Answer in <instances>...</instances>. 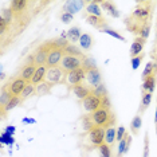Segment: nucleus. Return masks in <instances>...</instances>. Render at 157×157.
<instances>
[{
	"label": "nucleus",
	"mask_w": 157,
	"mask_h": 157,
	"mask_svg": "<svg viewBox=\"0 0 157 157\" xmlns=\"http://www.w3.org/2000/svg\"><path fill=\"white\" fill-rule=\"evenodd\" d=\"M63 54H65V55H70V56H78V58H83L81 50L78 48L75 44H73V43H70L66 48H63Z\"/></svg>",
	"instance_id": "nucleus-22"
},
{
	"label": "nucleus",
	"mask_w": 157,
	"mask_h": 157,
	"mask_svg": "<svg viewBox=\"0 0 157 157\" xmlns=\"http://www.w3.org/2000/svg\"><path fill=\"white\" fill-rule=\"evenodd\" d=\"M93 122H94L95 126L98 128H112L114 124H116V117H114V113L110 110L109 108H99L98 110H95L94 113L90 114Z\"/></svg>",
	"instance_id": "nucleus-1"
},
{
	"label": "nucleus",
	"mask_w": 157,
	"mask_h": 157,
	"mask_svg": "<svg viewBox=\"0 0 157 157\" xmlns=\"http://www.w3.org/2000/svg\"><path fill=\"white\" fill-rule=\"evenodd\" d=\"M99 151V157H112V149H110V145H108L106 142H103L101 146H98Z\"/></svg>",
	"instance_id": "nucleus-33"
},
{
	"label": "nucleus",
	"mask_w": 157,
	"mask_h": 157,
	"mask_svg": "<svg viewBox=\"0 0 157 157\" xmlns=\"http://www.w3.org/2000/svg\"><path fill=\"white\" fill-rule=\"evenodd\" d=\"M35 93H36V87L30 82V83H27L26 89H24L23 93H22V99H26L28 97H31V95H34Z\"/></svg>",
	"instance_id": "nucleus-32"
},
{
	"label": "nucleus",
	"mask_w": 157,
	"mask_h": 157,
	"mask_svg": "<svg viewBox=\"0 0 157 157\" xmlns=\"http://www.w3.org/2000/svg\"><path fill=\"white\" fill-rule=\"evenodd\" d=\"M101 103H102V98H99L94 94H90L89 97H86L83 101H82V106H83L85 112L91 114V113H94L95 110H98L101 108Z\"/></svg>",
	"instance_id": "nucleus-7"
},
{
	"label": "nucleus",
	"mask_w": 157,
	"mask_h": 157,
	"mask_svg": "<svg viewBox=\"0 0 157 157\" xmlns=\"http://www.w3.org/2000/svg\"><path fill=\"white\" fill-rule=\"evenodd\" d=\"M155 124L157 125V108H156V114H155Z\"/></svg>",
	"instance_id": "nucleus-47"
},
{
	"label": "nucleus",
	"mask_w": 157,
	"mask_h": 157,
	"mask_svg": "<svg viewBox=\"0 0 157 157\" xmlns=\"http://www.w3.org/2000/svg\"><path fill=\"white\" fill-rule=\"evenodd\" d=\"M105 132L106 129L98 126H95L94 129L87 132V141L91 144L93 148H98L105 142Z\"/></svg>",
	"instance_id": "nucleus-3"
},
{
	"label": "nucleus",
	"mask_w": 157,
	"mask_h": 157,
	"mask_svg": "<svg viewBox=\"0 0 157 157\" xmlns=\"http://www.w3.org/2000/svg\"><path fill=\"white\" fill-rule=\"evenodd\" d=\"M99 6H101L112 17H118L120 16V12L117 11L116 6H114L112 2H99Z\"/></svg>",
	"instance_id": "nucleus-21"
},
{
	"label": "nucleus",
	"mask_w": 157,
	"mask_h": 157,
	"mask_svg": "<svg viewBox=\"0 0 157 157\" xmlns=\"http://www.w3.org/2000/svg\"><path fill=\"white\" fill-rule=\"evenodd\" d=\"M125 134H126V130H125V126H124V125H121V126H118V129H117V140H118V141L124 140Z\"/></svg>",
	"instance_id": "nucleus-41"
},
{
	"label": "nucleus",
	"mask_w": 157,
	"mask_h": 157,
	"mask_svg": "<svg viewBox=\"0 0 157 157\" xmlns=\"http://www.w3.org/2000/svg\"><path fill=\"white\" fill-rule=\"evenodd\" d=\"M13 97L12 93L10 91V83L4 85L2 87V94H0V112H2V117L4 114V108L7 106V103L11 101V98Z\"/></svg>",
	"instance_id": "nucleus-12"
},
{
	"label": "nucleus",
	"mask_w": 157,
	"mask_h": 157,
	"mask_svg": "<svg viewBox=\"0 0 157 157\" xmlns=\"http://www.w3.org/2000/svg\"><path fill=\"white\" fill-rule=\"evenodd\" d=\"M82 122H83V129L87 130V132H90L91 129H94L95 128V125H94V122H93L90 114H89V116H85L83 120H82Z\"/></svg>",
	"instance_id": "nucleus-35"
},
{
	"label": "nucleus",
	"mask_w": 157,
	"mask_h": 157,
	"mask_svg": "<svg viewBox=\"0 0 157 157\" xmlns=\"http://www.w3.org/2000/svg\"><path fill=\"white\" fill-rule=\"evenodd\" d=\"M28 3L26 2V0H13V2L11 3V10L15 13H20L22 11H24L26 10Z\"/></svg>",
	"instance_id": "nucleus-24"
},
{
	"label": "nucleus",
	"mask_w": 157,
	"mask_h": 157,
	"mask_svg": "<svg viewBox=\"0 0 157 157\" xmlns=\"http://www.w3.org/2000/svg\"><path fill=\"white\" fill-rule=\"evenodd\" d=\"M7 133H8V134H12V133H13V126H8V129H7Z\"/></svg>",
	"instance_id": "nucleus-45"
},
{
	"label": "nucleus",
	"mask_w": 157,
	"mask_h": 157,
	"mask_svg": "<svg viewBox=\"0 0 157 157\" xmlns=\"http://www.w3.org/2000/svg\"><path fill=\"white\" fill-rule=\"evenodd\" d=\"M144 157H149V141H148V134L145 136V141H144Z\"/></svg>",
	"instance_id": "nucleus-43"
},
{
	"label": "nucleus",
	"mask_w": 157,
	"mask_h": 157,
	"mask_svg": "<svg viewBox=\"0 0 157 157\" xmlns=\"http://www.w3.org/2000/svg\"><path fill=\"white\" fill-rule=\"evenodd\" d=\"M12 10L11 8H3V11H2V19H4L7 23L10 24V22H11V19H12Z\"/></svg>",
	"instance_id": "nucleus-38"
},
{
	"label": "nucleus",
	"mask_w": 157,
	"mask_h": 157,
	"mask_svg": "<svg viewBox=\"0 0 157 157\" xmlns=\"http://www.w3.org/2000/svg\"><path fill=\"white\" fill-rule=\"evenodd\" d=\"M145 39H142V38H136L134 39V42L132 43V47H130V56L132 58H134V56H138L142 52V48H144V46H145Z\"/></svg>",
	"instance_id": "nucleus-16"
},
{
	"label": "nucleus",
	"mask_w": 157,
	"mask_h": 157,
	"mask_svg": "<svg viewBox=\"0 0 157 157\" xmlns=\"http://www.w3.org/2000/svg\"><path fill=\"white\" fill-rule=\"evenodd\" d=\"M85 79H86V70H85L83 67H79V69L67 73V83H69L71 87L77 86V85H81Z\"/></svg>",
	"instance_id": "nucleus-6"
},
{
	"label": "nucleus",
	"mask_w": 157,
	"mask_h": 157,
	"mask_svg": "<svg viewBox=\"0 0 157 157\" xmlns=\"http://www.w3.org/2000/svg\"><path fill=\"white\" fill-rule=\"evenodd\" d=\"M73 89V93H74V95H75L77 98H79L83 101L86 97H89V95L91 94V89L90 87H87V86H83V85H77V86H74V87H71Z\"/></svg>",
	"instance_id": "nucleus-18"
},
{
	"label": "nucleus",
	"mask_w": 157,
	"mask_h": 157,
	"mask_svg": "<svg viewBox=\"0 0 157 157\" xmlns=\"http://www.w3.org/2000/svg\"><path fill=\"white\" fill-rule=\"evenodd\" d=\"M65 71L62 70V67H51V69L47 70V75H46V82H48V83H51L52 86L56 83H59V82L65 81Z\"/></svg>",
	"instance_id": "nucleus-5"
},
{
	"label": "nucleus",
	"mask_w": 157,
	"mask_h": 157,
	"mask_svg": "<svg viewBox=\"0 0 157 157\" xmlns=\"http://www.w3.org/2000/svg\"><path fill=\"white\" fill-rule=\"evenodd\" d=\"M142 58H144V55H142V54H140L138 56H134V58H132V69H133V70H137L138 66L141 65Z\"/></svg>",
	"instance_id": "nucleus-40"
},
{
	"label": "nucleus",
	"mask_w": 157,
	"mask_h": 157,
	"mask_svg": "<svg viewBox=\"0 0 157 157\" xmlns=\"http://www.w3.org/2000/svg\"><path fill=\"white\" fill-rule=\"evenodd\" d=\"M23 122H24V124H34L35 121H34V120H24Z\"/></svg>",
	"instance_id": "nucleus-46"
},
{
	"label": "nucleus",
	"mask_w": 157,
	"mask_h": 157,
	"mask_svg": "<svg viewBox=\"0 0 157 157\" xmlns=\"http://www.w3.org/2000/svg\"><path fill=\"white\" fill-rule=\"evenodd\" d=\"M47 66H39L36 71H35V75L33 78V81H31V83L33 85H36V83H42V82H44L43 79H46V75H47Z\"/></svg>",
	"instance_id": "nucleus-19"
},
{
	"label": "nucleus",
	"mask_w": 157,
	"mask_h": 157,
	"mask_svg": "<svg viewBox=\"0 0 157 157\" xmlns=\"http://www.w3.org/2000/svg\"><path fill=\"white\" fill-rule=\"evenodd\" d=\"M132 144V136L129 133L125 134L124 140L120 141V145H118V151H117V157H122L124 153H126L129 151V146Z\"/></svg>",
	"instance_id": "nucleus-17"
},
{
	"label": "nucleus",
	"mask_w": 157,
	"mask_h": 157,
	"mask_svg": "<svg viewBox=\"0 0 157 157\" xmlns=\"http://www.w3.org/2000/svg\"><path fill=\"white\" fill-rule=\"evenodd\" d=\"M155 69H156V66H155V63L153 62L146 63L145 69H144V71H142V79H146L149 75H152V74L155 73Z\"/></svg>",
	"instance_id": "nucleus-34"
},
{
	"label": "nucleus",
	"mask_w": 157,
	"mask_h": 157,
	"mask_svg": "<svg viewBox=\"0 0 157 157\" xmlns=\"http://www.w3.org/2000/svg\"><path fill=\"white\" fill-rule=\"evenodd\" d=\"M36 69H38V66L35 65V63H27V65L22 69V71H20V78H23L24 81L30 83V82L33 81L34 75H35Z\"/></svg>",
	"instance_id": "nucleus-13"
},
{
	"label": "nucleus",
	"mask_w": 157,
	"mask_h": 157,
	"mask_svg": "<svg viewBox=\"0 0 157 157\" xmlns=\"http://www.w3.org/2000/svg\"><path fill=\"white\" fill-rule=\"evenodd\" d=\"M85 58H78V56H70V55H65L60 62V67L65 73H70V71H74L77 69L82 67V62H83Z\"/></svg>",
	"instance_id": "nucleus-4"
},
{
	"label": "nucleus",
	"mask_w": 157,
	"mask_h": 157,
	"mask_svg": "<svg viewBox=\"0 0 157 157\" xmlns=\"http://www.w3.org/2000/svg\"><path fill=\"white\" fill-rule=\"evenodd\" d=\"M141 125H142V118H141L140 114H138V116H136L132 120V124H130L132 133H133V134H138V132H140Z\"/></svg>",
	"instance_id": "nucleus-28"
},
{
	"label": "nucleus",
	"mask_w": 157,
	"mask_h": 157,
	"mask_svg": "<svg viewBox=\"0 0 157 157\" xmlns=\"http://www.w3.org/2000/svg\"><path fill=\"white\" fill-rule=\"evenodd\" d=\"M7 24H8V23H7L4 19H2V17H0V33H2V34H4V33H6Z\"/></svg>",
	"instance_id": "nucleus-44"
},
{
	"label": "nucleus",
	"mask_w": 157,
	"mask_h": 157,
	"mask_svg": "<svg viewBox=\"0 0 157 157\" xmlns=\"http://www.w3.org/2000/svg\"><path fill=\"white\" fill-rule=\"evenodd\" d=\"M130 17L140 22L141 24L151 23V20H149L151 19V7H149V3H141L140 6H137Z\"/></svg>",
	"instance_id": "nucleus-2"
},
{
	"label": "nucleus",
	"mask_w": 157,
	"mask_h": 157,
	"mask_svg": "<svg viewBox=\"0 0 157 157\" xmlns=\"http://www.w3.org/2000/svg\"><path fill=\"white\" fill-rule=\"evenodd\" d=\"M27 83H28V82H26L23 78L17 77L13 81L10 82V91L12 93L13 97H20V95H22V93H23V90L26 89Z\"/></svg>",
	"instance_id": "nucleus-9"
},
{
	"label": "nucleus",
	"mask_w": 157,
	"mask_h": 157,
	"mask_svg": "<svg viewBox=\"0 0 157 157\" xmlns=\"http://www.w3.org/2000/svg\"><path fill=\"white\" fill-rule=\"evenodd\" d=\"M79 44L83 50H90L93 47V38L89 34H82L79 39Z\"/></svg>",
	"instance_id": "nucleus-26"
},
{
	"label": "nucleus",
	"mask_w": 157,
	"mask_h": 157,
	"mask_svg": "<svg viewBox=\"0 0 157 157\" xmlns=\"http://www.w3.org/2000/svg\"><path fill=\"white\" fill-rule=\"evenodd\" d=\"M82 67L87 71L91 69H97V65H95V60L93 58H85L83 62H82Z\"/></svg>",
	"instance_id": "nucleus-36"
},
{
	"label": "nucleus",
	"mask_w": 157,
	"mask_h": 157,
	"mask_svg": "<svg viewBox=\"0 0 157 157\" xmlns=\"http://www.w3.org/2000/svg\"><path fill=\"white\" fill-rule=\"evenodd\" d=\"M87 23L90 24V26L98 28V30H105L106 27H108V23H106V20L103 19V16H94V15H87L86 17Z\"/></svg>",
	"instance_id": "nucleus-14"
},
{
	"label": "nucleus",
	"mask_w": 157,
	"mask_h": 157,
	"mask_svg": "<svg viewBox=\"0 0 157 157\" xmlns=\"http://www.w3.org/2000/svg\"><path fill=\"white\" fill-rule=\"evenodd\" d=\"M60 19H62L63 23L69 24V23H71V20H73V15H71V13H67V12H63L62 15H60Z\"/></svg>",
	"instance_id": "nucleus-42"
},
{
	"label": "nucleus",
	"mask_w": 157,
	"mask_h": 157,
	"mask_svg": "<svg viewBox=\"0 0 157 157\" xmlns=\"http://www.w3.org/2000/svg\"><path fill=\"white\" fill-rule=\"evenodd\" d=\"M83 6H85L83 0H69V2H66L65 6H63V12L74 15V13H77L79 10H82Z\"/></svg>",
	"instance_id": "nucleus-11"
},
{
	"label": "nucleus",
	"mask_w": 157,
	"mask_h": 157,
	"mask_svg": "<svg viewBox=\"0 0 157 157\" xmlns=\"http://www.w3.org/2000/svg\"><path fill=\"white\" fill-rule=\"evenodd\" d=\"M156 70H157V66L155 69V73L152 75H149L146 79H144V83H142V93H152L155 91L156 89Z\"/></svg>",
	"instance_id": "nucleus-15"
},
{
	"label": "nucleus",
	"mask_w": 157,
	"mask_h": 157,
	"mask_svg": "<svg viewBox=\"0 0 157 157\" xmlns=\"http://www.w3.org/2000/svg\"><path fill=\"white\" fill-rule=\"evenodd\" d=\"M86 12L89 15H94V16H101L102 17V8L99 6L98 2H90L86 7Z\"/></svg>",
	"instance_id": "nucleus-20"
},
{
	"label": "nucleus",
	"mask_w": 157,
	"mask_h": 157,
	"mask_svg": "<svg viewBox=\"0 0 157 157\" xmlns=\"http://www.w3.org/2000/svg\"><path fill=\"white\" fill-rule=\"evenodd\" d=\"M82 36L79 27H71L69 31H67V39L69 42H79V39Z\"/></svg>",
	"instance_id": "nucleus-23"
},
{
	"label": "nucleus",
	"mask_w": 157,
	"mask_h": 157,
	"mask_svg": "<svg viewBox=\"0 0 157 157\" xmlns=\"http://www.w3.org/2000/svg\"><path fill=\"white\" fill-rule=\"evenodd\" d=\"M149 33H151V23H146L144 27L141 28V31H140V35L138 36L140 38H142V39H148V36H149Z\"/></svg>",
	"instance_id": "nucleus-39"
},
{
	"label": "nucleus",
	"mask_w": 157,
	"mask_h": 157,
	"mask_svg": "<svg viewBox=\"0 0 157 157\" xmlns=\"http://www.w3.org/2000/svg\"><path fill=\"white\" fill-rule=\"evenodd\" d=\"M117 140V132H116V128H108L105 132V142L108 145H112L114 141Z\"/></svg>",
	"instance_id": "nucleus-25"
},
{
	"label": "nucleus",
	"mask_w": 157,
	"mask_h": 157,
	"mask_svg": "<svg viewBox=\"0 0 157 157\" xmlns=\"http://www.w3.org/2000/svg\"><path fill=\"white\" fill-rule=\"evenodd\" d=\"M152 102V94L151 93H144L142 94V99H141V106H140V113H144L148 106L151 105Z\"/></svg>",
	"instance_id": "nucleus-29"
},
{
	"label": "nucleus",
	"mask_w": 157,
	"mask_h": 157,
	"mask_svg": "<svg viewBox=\"0 0 157 157\" xmlns=\"http://www.w3.org/2000/svg\"><path fill=\"white\" fill-rule=\"evenodd\" d=\"M51 87H52V85L51 83H48V82H42V83H39L36 85V95H46V94H48L50 90H51Z\"/></svg>",
	"instance_id": "nucleus-27"
},
{
	"label": "nucleus",
	"mask_w": 157,
	"mask_h": 157,
	"mask_svg": "<svg viewBox=\"0 0 157 157\" xmlns=\"http://www.w3.org/2000/svg\"><path fill=\"white\" fill-rule=\"evenodd\" d=\"M102 33H105V34H109L110 36H113V38H116V39H120V40L125 42V38L122 36V35H121V34H118V33H117V31L112 30V28H109V27H106L105 30H102Z\"/></svg>",
	"instance_id": "nucleus-37"
},
{
	"label": "nucleus",
	"mask_w": 157,
	"mask_h": 157,
	"mask_svg": "<svg viewBox=\"0 0 157 157\" xmlns=\"http://www.w3.org/2000/svg\"><path fill=\"white\" fill-rule=\"evenodd\" d=\"M63 56V50L60 48H52L51 51L48 52V56H47V62H46V66H47V69H51V67H55L58 66V63L62 62Z\"/></svg>",
	"instance_id": "nucleus-8"
},
{
	"label": "nucleus",
	"mask_w": 157,
	"mask_h": 157,
	"mask_svg": "<svg viewBox=\"0 0 157 157\" xmlns=\"http://www.w3.org/2000/svg\"><path fill=\"white\" fill-rule=\"evenodd\" d=\"M91 94L97 95V97H99V98H105V97H108V91H106L105 85L101 83L99 86H97L95 89H91Z\"/></svg>",
	"instance_id": "nucleus-31"
},
{
	"label": "nucleus",
	"mask_w": 157,
	"mask_h": 157,
	"mask_svg": "<svg viewBox=\"0 0 157 157\" xmlns=\"http://www.w3.org/2000/svg\"><path fill=\"white\" fill-rule=\"evenodd\" d=\"M86 81L87 83L90 85L91 89H95L97 86L102 83V77H101V73H99L98 69H91V70H87L86 71Z\"/></svg>",
	"instance_id": "nucleus-10"
},
{
	"label": "nucleus",
	"mask_w": 157,
	"mask_h": 157,
	"mask_svg": "<svg viewBox=\"0 0 157 157\" xmlns=\"http://www.w3.org/2000/svg\"><path fill=\"white\" fill-rule=\"evenodd\" d=\"M22 101H23L22 97H12V98H11V101L7 103V106L4 108V114H3V118H4V116H6V113H7V112L12 110L13 108H15V106H17Z\"/></svg>",
	"instance_id": "nucleus-30"
}]
</instances>
